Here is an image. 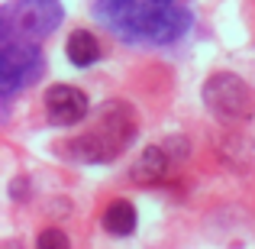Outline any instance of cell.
<instances>
[{
  "instance_id": "cell-1",
  "label": "cell",
  "mask_w": 255,
  "mask_h": 249,
  "mask_svg": "<svg viewBox=\"0 0 255 249\" xmlns=\"http://www.w3.org/2000/svg\"><path fill=\"white\" fill-rule=\"evenodd\" d=\"M91 13L120 42L136 49H168L194 26L191 0H91Z\"/></svg>"
},
{
  "instance_id": "cell-2",
  "label": "cell",
  "mask_w": 255,
  "mask_h": 249,
  "mask_svg": "<svg viewBox=\"0 0 255 249\" xmlns=\"http://www.w3.org/2000/svg\"><path fill=\"white\" fill-rule=\"evenodd\" d=\"M132 133H136L132 113L123 104H107L100 110L97 130H91L87 136L75 139L68 146H75V156L84 159V162H110L113 156L123 152V146L132 139Z\"/></svg>"
},
{
  "instance_id": "cell-3",
  "label": "cell",
  "mask_w": 255,
  "mask_h": 249,
  "mask_svg": "<svg viewBox=\"0 0 255 249\" xmlns=\"http://www.w3.org/2000/svg\"><path fill=\"white\" fill-rule=\"evenodd\" d=\"M62 23L55 0H10L0 13V39H42Z\"/></svg>"
},
{
  "instance_id": "cell-4",
  "label": "cell",
  "mask_w": 255,
  "mask_h": 249,
  "mask_svg": "<svg viewBox=\"0 0 255 249\" xmlns=\"http://www.w3.org/2000/svg\"><path fill=\"white\" fill-rule=\"evenodd\" d=\"M42 75V52L29 39H0V87L3 97L29 87Z\"/></svg>"
},
{
  "instance_id": "cell-5",
  "label": "cell",
  "mask_w": 255,
  "mask_h": 249,
  "mask_svg": "<svg viewBox=\"0 0 255 249\" xmlns=\"http://www.w3.org/2000/svg\"><path fill=\"white\" fill-rule=\"evenodd\" d=\"M204 100H207V107H210L220 120H226V123L249 120L252 110H255V100H252L249 87L239 81V78H233V75L210 78L207 87H204Z\"/></svg>"
},
{
  "instance_id": "cell-6",
  "label": "cell",
  "mask_w": 255,
  "mask_h": 249,
  "mask_svg": "<svg viewBox=\"0 0 255 249\" xmlns=\"http://www.w3.org/2000/svg\"><path fill=\"white\" fill-rule=\"evenodd\" d=\"M45 113L58 126H75L87 117V94L71 84H55L45 91Z\"/></svg>"
},
{
  "instance_id": "cell-7",
  "label": "cell",
  "mask_w": 255,
  "mask_h": 249,
  "mask_svg": "<svg viewBox=\"0 0 255 249\" xmlns=\"http://www.w3.org/2000/svg\"><path fill=\"white\" fill-rule=\"evenodd\" d=\"M68 58L78 68H87V65H94L100 58V42L87 29H75L68 36Z\"/></svg>"
},
{
  "instance_id": "cell-8",
  "label": "cell",
  "mask_w": 255,
  "mask_h": 249,
  "mask_svg": "<svg viewBox=\"0 0 255 249\" xmlns=\"http://www.w3.org/2000/svg\"><path fill=\"white\" fill-rule=\"evenodd\" d=\"M104 227L113 237H129V233L136 230V207H132L129 201H113L104 214Z\"/></svg>"
},
{
  "instance_id": "cell-9",
  "label": "cell",
  "mask_w": 255,
  "mask_h": 249,
  "mask_svg": "<svg viewBox=\"0 0 255 249\" xmlns=\"http://www.w3.org/2000/svg\"><path fill=\"white\" fill-rule=\"evenodd\" d=\"M132 178L136 181H158V178H165V152L158 149V146H149V149L142 152V159H139Z\"/></svg>"
},
{
  "instance_id": "cell-10",
  "label": "cell",
  "mask_w": 255,
  "mask_h": 249,
  "mask_svg": "<svg viewBox=\"0 0 255 249\" xmlns=\"http://www.w3.org/2000/svg\"><path fill=\"white\" fill-rule=\"evenodd\" d=\"M36 249H71L68 246V237H65L62 230H42L39 233V240H36Z\"/></svg>"
}]
</instances>
